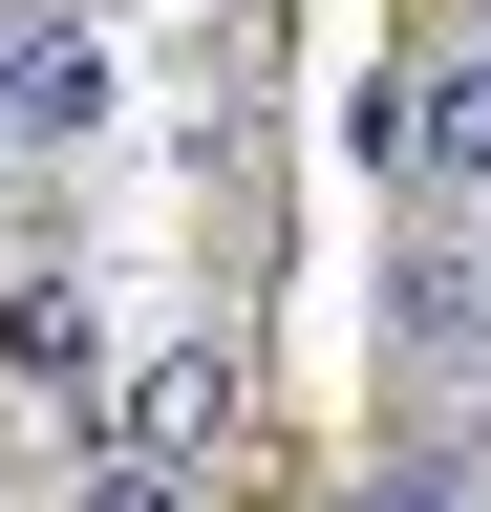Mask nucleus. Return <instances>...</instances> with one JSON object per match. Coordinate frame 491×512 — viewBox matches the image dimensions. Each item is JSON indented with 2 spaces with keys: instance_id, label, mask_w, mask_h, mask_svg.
Returning <instances> with one entry per match:
<instances>
[{
  "instance_id": "6",
  "label": "nucleus",
  "mask_w": 491,
  "mask_h": 512,
  "mask_svg": "<svg viewBox=\"0 0 491 512\" xmlns=\"http://www.w3.org/2000/svg\"><path fill=\"white\" fill-rule=\"evenodd\" d=\"M214 22H235V43H257V22H278V0H214Z\"/></svg>"
},
{
  "instance_id": "4",
  "label": "nucleus",
  "mask_w": 491,
  "mask_h": 512,
  "mask_svg": "<svg viewBox=\"0 0 491 512\" xmlns=\"http://www.w3.org/2000/svg\"><path fill=\"white\" fill-rule=\"evenodd\" d=\"M0 384H22L43 427H86V448H107V384H129V363H107V320H86L65 256H43V278H0Z\"/></svg>"
},
{
  "instance_id": "7",
  "label": "nucleus",
  "mask_w": 491,
  "mask_h": 512,
  "mask_svg": "<svg viewBox=\"0 0 491 512\" xmlns=\"http://www.w3.org/2000/svg\"><path fill=\"white\" fill-rule=\"evenodd\" d=\"M470 43H491V0H470Z\"/></svg>"
},
{
  "instance_id": "8",
  "label": "nucleus",
  "mask_w": 491,
  "mask_h": 512,
  "mask_svg": "<svg viewBox=\"0 0 491 512\" xmlns=\"http://www.w3.org/2000/svg\"><path fill=\"white\" fill-rule=\"evenodd\" d=\"M470 342H491V320H470Z\"/></svg>"
},
{
  "instance_id": "3",
  "label": "nucleus",
  "mask_w": 491,
  "mask_h": 512,
  "mask_svg": "<svg viewBox=\"0 0 491 512\" xmlns=\"http://www.w3.org/2000/svg\"><path fill=\"white\" fill-rule=\"evenodd\" d=\"M107 128V22L86 0H0V150H86Z\"/></svg>"
},
{
  "instance_id": "2",
  "label": "nucleus",
  "mask_w": 491,
  "mask_h": 512,
  "mask_svg": "<svg viewBox=\"0 0 491 512\" xmlns=\"http://www.w3.org/2000/svg\"><path fill=\"white\" fill-rule=\"evenodd\" d=\"M107 448H150V470H235V448H257V342H150L129 384H107Z\"/></svg>"
},
{
  "instance_id": "1",
  "label": "nucleus",
  "mask_w": 491,
  "mask_h": 512,
  "mask_svg": "<svg viewBox=\"0 0 491 512\" xmlns=\"http://www.w3.org/2000/svg\"><path fill=\"white\" fill-rule=\"evenodd\" d=\"M363 171L385 192H427V214H491V43H427V64H385L363 86Z\"/></svg>"
},
{
  "instance_id": "5",
  "label": "nucleus",
  "mask_w": 491,
  "mask_h": 512,
  "mask_svg": "<svg viewBox=\"0 0 491 512\" xmlns=\"http://www.w3.org/2000/svg\"><path fill=\"white\" fill-rule=\"evenodd\" d=\"M65 512H193V470H150V448H86V470H65Z\"/></svg>"
}]
</instances>
